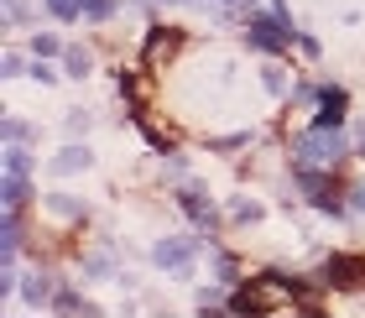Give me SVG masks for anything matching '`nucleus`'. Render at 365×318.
Returning a JSON list of instances; mask_svg holds the SVG:
<instances>
[{
	"label": "nucleus",
	"mask_w": 365,
	"mask_h": 318,
	"mask_svg": "<svg viewBox=\"0 0 365 318\" xmlns=\"http://www.w3.org/2000/svg\"><path fill=\"white\" fill-rule=\"evenodd\" d=\"M261 83H267V94H292V78H287V68H282V63H267V68H261Z\"/></svg>",
	"instance_id": "ddd939ff"
},
{
	"label": "nucleus",
	"mask_w": 365,
	"mask_h": 318,
	"mask_svg": "<svg viewBox=\"0 0 365 318\" xmlns=\"http://www.w3.org/2000/svg\"><path fill=\"white\" fill-rule=\"evenodd\" d=\"M319 277H324V287L365 292V256H355V250H334V256H324Z\"/></svg>",
	"instance_id": "7ed1b4c3"
},
{
	"label": "nucleus",
	"mask_w": 365,
	"mask_h": 318,
	"mask_svg": "<svg viewBox=\"0 0 365 318\" xmlns=\"http://www.w3.org/2000/svg\"><path fill=\"white\" fill-rule=\"evenodd\" d=\"M115 94H120L125 105H130V110L141 115V105H146V83H141V73H130V68H120V73H115Z\"/></svg>",
	"instance_id": "0eeeda50"
},
{
	"label": "nucleus",
	"mask_w": 365,
	"mask_h": 318,
	"mask_svg": "<svg viewBox=\"0 0 365 318\" xmlns=\"http://www.w3.org/2000/svg\"><path fill=\"white\" fill-rule=\"evenodd\" d=\"M31 78H37V83H53V78H58V68H53V63H42V58H37V63H31Z\"/></svg>",
	"instance_id": "b1692460"
},
{
	"label": "nucleus",
	"mask_w": 365,
	"mask_h": 318,
	"mask_svg": "<svg viewBox=\"0 0 365 318\" xmlns=\"http://www.w3.org/2000/svg\"><path fill=\"white\" fill-rule=\"evenodd\" d=\"M53 308L58 313H94V303H89L84 292H73V287H58L53 292Z\"/></svg>",
	"instance_id": "9b49d317"
},
{
	"label": "nucleus",
	"mask_w": 365,
	"mask_h": 318,
	"mask_svg": "<svg viewBox=\"0 0 365 318\" xmlns=\"http://www.w3.org/2000/svg\"><path fill=\"white\" fill-rule=\"evenodd\" d=\"M245 146H251V130H240V136H214L209 152H245Z\"/></svg>",
	"instance_id": "6ab92c4d"
},
{
	"label": "nucleus",
	"mask_w": 365,
	"mask_h": 318,
	"mask_svg": "<svg viewBox=\"0 0 365 318\" xmlns=\"http://www.w3.org/2000/svg\"><path fill=\"white\" fill-rule=\"evenodd\" d=\"M297 42V26H292V11L282 6V0H272V11H261L245 21V47H256V53H287V47Z\"/></svg>",
	"instance_id": "f257e3e1"
},
{
	"label": "nucleus",
	"mask_w": 365,
	"mask_h": 318,
	"mask_svg": "<svg viewBox=\"0 0 365 318\" xmlns=\"http://www.w3.org/2000/svg\"><path fill=\"white\" fill-rule=\"evenodd\" d=\"M350 157V146H344L339 125H313L303 136H292V162H308V167H339Z\"/></svg>",
	"instance_id": "f03ea898"
},
{
	"label": "nucleus",
	"mask_w": 365,
	"mask_h": 318,
	"mask_svg": "<svg viewBox=\"0 0 365 318\" xmlns=\"http://www.w3.org/2000/svg\"><path fill=\"white\" fill-rule=\"evenodd\" d=\"M0 136H6V141H37V125H26V120H16V115H11V120L0 125Z\"/></svg>",
	"instance_id": "a211bd4d"
},
{
	"label": "nucleus",
	"mask_w": 365,
	"mask_h": 318,
	"mask_svg": "<svg viewBox=\"0 0 365 318\" xmlns=\"http://www.w3.org/2000/svg\"><path fill=\"white\" fill-rule=\"evenodd\" d=\"M47 209H53V214H58V220H84V214H89V209H84V204H78V198H73V193H53V198H47Z\"/></svg>",
	"instance_id": "4468645a"
},
{
	"label": "nucleus",
	"mask_w": 365,
	"mask_h": 318,
	"mask_svg": "<svg viewBox=\"0 0 365 318\" xmlns=\"http://www.w3.org/2000/svg\"><path fill=\"white\" fill-rule=\"evenodd\" d=\"M31 53H37V58H53V53H63V47H58V37H47V31H42V37L31 42Z\"/></svg>",
	"instance_id": "4be33fe9"
},
{
	"label": "nucleus",
	"mask_w": 365,
	"mask_h": 318,
	"mask_svg": "<svg viewBox=\"0 0 365 318\" xmlns=\"http://www.w3.org/2000/svg\"><path fill=\"white\" fill-rule=\"evenodd\" d=\"M26 198H31V183L21 173H6V209H26Z\"/></svg>",
	"instance_id": "f8f14e48"
},
{
	"label": "nucleus",
	"mask_w": 365,
	"mask_h": 318,
	"mask_svg": "<svg viewBox=\"0 0 365 318\" xmlns=\"http://www.w3.org/2000/svg\"><path fill=\"white\" fill-rule=\"evenodd\" d=\"M350 209L365 214V183H355V188H350Z\"/></svg>",
	"instance_id": "a878e982"
},
{
	"label": "nucleus",
	"mask_w": 365,
	"mask_h": 318,
	"mask_svg": "<svg viewBox=\"0 0 365 318\" xmlns=\"http://www.w3.org/2000/svg\"><path fill=\"white\" fill-rule=\"evenodd\" d=\"M21 68H26L21 53H6V78H21Z\"/></svg>",
	"instance_id": "393cba45"
},
{
	"label": "nucleus",
	"mask_w": 365,
	"mask_h": 318,
	"mask_svg": "<svg viewBox=\"0 0 365 318\" xmlns=\"http://www.w3.org/2000/svg\"><path fill=\"white\" fill-rule=\"evenodd\" d=\"M230 220H235V225H256V220H261V204H251V198H240V204L230 209Z\"/></svg>",
	"instance_id": "412c9836"
},
{
	"label": "nucleus",
	"mask_w": 365,
	"mask_h": 318,
	"mask_svg": "<svg viewBox=\"0 0 365 318\" xmlns=\"http://www.w3.org/2000/svg\"><path fill=\"white\" fill-rule=\"evenodd\" d=\"M63 68H68L73 78H84L94 68V53H89V47H68V53H63Z\"/></svg>",
	"instance_id": "dca6fc26"
},
{
	"label": "nucleus",
	"mask_w": 365,
	"mask_h": 318,
	"mask_svg": "<svg viewBox=\"0 0 365 318\" xmlns=\"http://www.w3.org/2000/svg\"><path fill=\"white\" fill-rule=\"evenodd\" d=\"M168 6H173V0H168Z\"/></svg>",
	"instance_id": "cd10ccee"
},
{
	"label": "nucleus",
	"mask_w": 365,
	"mask_h": 318,
	"mask_svg": "<svg viewBox=\"0 0 365 318\" xmlns=\"http://www.w3.org/2000/svg\"><path fill=\"white\" fill-rule=\"evenodd\" d=\"M68 130H73V136H84V130H89V115L73 110V115H68Z\"/></svg>",
	"instance_id": "bb28decb"
},
{
	"label": "nucleus",
	"mask_w": 365,
	"mask_h": 318,
	"mask_svg": "<svg viewBox=\"0 0 365 318\" xmlns=\"http://www.w3.org/2000/svg\"><path fill=\"white\" fill-rule=\"evenodd\" d=\"M214 277H220V287H240V261L230 250H214Z\"/></svg>",
	"instance_id": "9d476101"
},
{
	"label": "nucleus",
	"mask_w": 365,
	"mask_h": 318,
	"mask_svg": "<svg viewBox=\"0 0 365 318\" xmlns=\"http://www.w3.org/2000/svg\"><path fill=\"white\" fill-rule=\"evenodd\" d=\"M94 162V152H89V146H63V152H58V173H84V167Z\"/></svg>",
	"instance_id": "1a4fd4ad"
},
{
	"label": "nucleus",
	"mask_w": 365,
	"mask_h": 318,
	"mask_svg": "<svg viewBox=\"0 0 365 318\" xmlns=\"http://www.w3.org/2000/svg\"><path fill=\"white\" fill-rule=\"evenodd\" d=\"M78 6H84V16H89V21H94V26H105V21H110V16H115V11H120V6H115V0H78Z\"/></svg>",
	"instance_id": "f3484780"
},
{
	"label": "nucleus",
	"mask_w": 365,
	"mask_h": 318,
	"mask_svg": "<svg viewBox=\"0 0 365 318\" xmlns=\"http://www.w3.org/2000/svg\"><path fill=\"white\" fill-rule=\"evenodd\" d=\"M193 250H198V240H188V235H168V240H157L152 261L162 266V272H188V266H193Z\"/></svg>",
	"instance_id": "39448f33"
},
{
	"label": "nucleus",
	"mask_w": 365,
	"mask_h": 318,
	"mask_svg": "<svg viewBox=\"0 0 365 318\" xmlns=\"http://www.w3.org/2000/svg\"><path fill=\"white\" fill-rule=\"evenodd\" d=\"M344 110H350V94H344L339 83H324V89H319V115H313V125H344Z\"/></svg>",
	"instance_id": "423d86ee"
},
{
	"label": "nucleus",
	"mask_w": 365,
	"mask_h": 318,
	"mask_svg": "<svg viewBox=\"0 0 365 318\" xmlns=\"http://www.w3.org/2000/svg\"><path fill=\"white\" fill-rule=\"evenodd\" d=\"M182 42H188V31H182V26H152V31H146V42H141L146 68H168V63L182 53Z\"/></svg>",
	"instance_id": "20e7f679"
},
{
	"label": "nucleus",
	"mask_w": 365,
	"mask_h": 318,
	"mask_svg": "<svg viewBox=\"0 0 365 318\" xmlns=\"http://www.w3.org/2000/svg\"><path fill=\"white\" fill-rule=\"evenodd\" d=\"M53 292H58L53 272H31V277H26V287H21V297H26L31 308H37V303H53Z\"/></svg>",
	"instance_id": "6e6552de"
},
{
	"label": "nucleus",
	"mask_w": 365,
	"mask_h": 318,
	"mask_svg": "<svg viewBox=\"0 0 365 318\" xmlns=\"http://www.w3.org/2000/svg\"><path fill=\"white\" fill-rule=\"evenodd\" d=\"M6 173H21V178H31V152L21 141H6Z\"/></svg>",
	"instance_id": "2eb2a0df"
},
{
	"label": "nucleus",
	"mask_w": 365,
	"mask_h": 318,
	"mask_svg": "<svg viewBox=\"0 0 365 318\" xmlns=\"http://www.w3.org/2000/svg\"><path fill=\"white\" fill-rule=\"evenodd\" d=\"M297 53H303V58H319L324 47H319V37H308V31H297Z\"/></svg>",
	"instance_id": "5701e85b"
},
{
	"label": "nucleus",
	"mask_w": 365,
	"mask_h": 318,
	"mask_svg": "<svg viewBox=\"0 0 365 318\" xmlns=\"http://www.w3.org/2000/svg\"><path fill=\"white\" fill-rule=\"evenodd\" d=\"M47 11H53L58 21H78V16H84V6H78V0H47Z\"/></svg>",
	"instance_id": "aec40b11"
}]
</instances>
